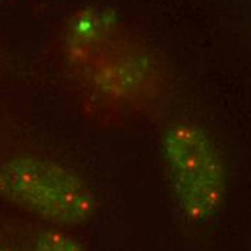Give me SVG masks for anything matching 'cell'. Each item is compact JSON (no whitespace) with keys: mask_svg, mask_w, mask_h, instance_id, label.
Listing matches in <instances>:
<instances>
[{"mask_svg":"<svg viewBox=\"0 0 251 251\" xmlns=\"http://www.w3.org/2000/svg\"><path fill=\"white\" fill-rule=\"evenodd\" d=\"M165 175L180 221L209 226L223 211L226 194L224 159L198 125L177 120L162 137Z\"/></svg>","mask_w":251,"mask_h":251,"instance_id":"1","label":"cell"},{"mask_svg":"<svg viewBox=\"0 0 251 251\" xmlns=\"http://www.w3.org/2000/svg\"><path fill=\"white\" fill-rule=\"evenodd\" d=\"M0 197L53 224H88L97 209L87 182L73 169L36 154H19L0 165Z\"/></svg>","mask_w":251,"mask_h":251,"instance_id":"2","label":"cell"},{"mask_svg":"<svg viewBox=\"0 0 251 251\" xmlns=\"http://www.w3.org/2000/svg\"><path fill=\"white\" fill-rule=\"evenodd\" d=\"M0 251H87L73 237L48 226H33L0 240Z\"/></svg>","mask_w":251,"mask_h":251,"instance_id":"3","label":"cell"}]
</instances>
